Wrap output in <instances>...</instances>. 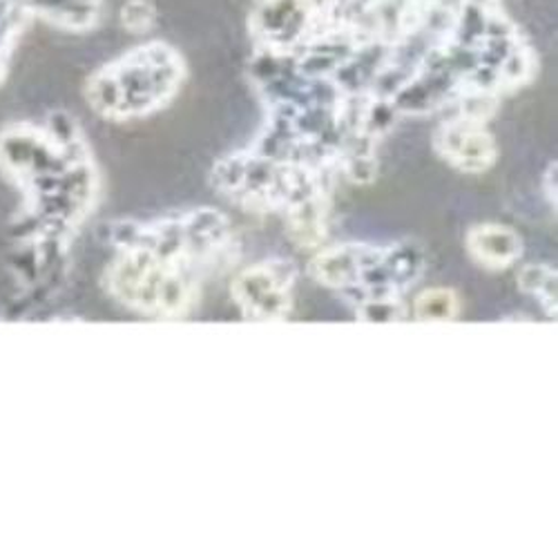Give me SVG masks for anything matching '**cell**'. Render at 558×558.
<instances>
[{
    "label": "cell",
    "instance_id": "obj_7",
    "mask_svg": "<svg viewBox=\"0 0 558 558\" xmlns=\"http://www.w3.org/2000/svg\"><path fill=\"white\" fill-rule=\"evenodd\" d=\"M25 10L32 19L81 34L99 23L104 0H27Z\"/></svg>",
    "mask_w": 558,
    "mask_h": 558
},
{
    "label": "cell",
    "instance_id": "obj_11",
    "mask_svg": "<svg viewBox=\"0 0 558 558\" xmlns=\"http://www.w3.org/2000/svg\"><path fill=\"white\" fill-rule=\"evenodd\" d=\"M119 19L125 32L148 34L157 23V8L153 5V0H125Z\"/></svg>",
    "mask_w": 558,
    "mask_h": 558
},
{
    "label": "cell",
    "instance_id": "obj_3",
    "mask_svg": "<svg viewBox=\"0 0 558 558\" xmlns=\"http://www.w3.org/2000/svg\"><path fill=\"white\" fill-rule=\"evenodd\" d=\"M300 268L293 259L268 257L242 268L230 282V300L244 319L282 322L295 306Z\"/></svg>",
    "mask_w": 558,
    "mask_h": 558
},
{
    "label": "cell",
    "instance_id": "obj_5",
    "mask_svg": "<svg viewBox=\"0 0 558 558\" xmlns=\"http://www.w3.org/2000/svg\"><path fill=\"white\" fill-rule=\"evenodd\" d=\"M436 155L462 174L489 172L500 155L496 136L485 123L447 117L434 132Z\"/></svg>",
    "mask_w": 558,
    "mask_h": 558
},
{
    "label": "cell",
    "instance_id": "obj_9",
    "mask_svg": "<svg viewBox=\"0 0 558 558\" xmlns=\"http://www.w3.org/2000/svg\"><path fill=\"white\" fill-rule=\"evenodd\" d=\"M517 284L519 289L530 295L532 300L538 302V306L543 308V313L547 317L556 319V304H558V295H556V284H558V272L554 266L549 264H523L521 270L517 272Z\"/></svg>",
    "mask_w": 558,
    "mask_h": 558
},
{
    "label": "cell",
    "instance_id": "obj_10",
    "mask_svg": "<svg viewBox=\"0 0 558 558\" xmlns=\"http://www.w3.org/2000/svg\"><path fill=\"white\" fill-rule=\"evenodd\" d=\"M29 21L32 16L25 8L14 3V0H0V83L5 81L10 72L14 50Z\"/></svg>",
    "mask_w": 558,
    "mask_h": 558
},
{
    "label": "cell",
    "instance_id": "obj_4",
    "mask_svg": "<svg viewBox=\"0 0 558 558\" xmlns=\"http://www.w3.org/2000/svg\"><path fill=\"white\" fill-rule=\"evenodd\" d=\"M322 19L317 0H255L248 32L257 52L293 57L315 34Z\"/></svg>",
    "mask_w": 558,
    "mask_h": 558
},
{
    "label": "cell",
    "instance_id": "obj_12",
    "mask_svg": "<svg viewBox=\"0 0 558 558\" xmlns=\"http://www.w3.org/2000/svg\"><path fill=\"white\" fill-rule=\"evenodd\" d=\"M543 183L547 185L545 197L556 206V163H549V168H547V174H545Z\"/></svg>",
    "mask_w": 558,
    "mask_h": 558
},
{
    "label": "cell",
    "instance_id": "obj_6",
    "mask_svg": "<svg viewBox=\"0 0 558 558\" xmlns=\"http://www.w3.org/2000/svg\"><path fill=\"white\" fill-rule=\"evenodd\" d=\"M464 248L481 268L492 272L514 268L525 255V242L517 228L498 221L474 223L464 235Z\"/></svg>",
    "mask_w": 558,
    "mask_h": 558
},
{
    "label": "cell",
    "instance_id": "obj_2",
    "mask_svg": "<svg viewBox=\"0 0 558 558\" xmlns=\"http://www.w3.org/2000/svg\"><path fill=\"white\" fill-rule=\"evenodd\" d=\"M189 76L183 57L163 40H146L101 65L85 81V101L112 123L148 119L166 110Z\"/></svg>",
    "mask_w": 558,
    "mask_h": 558
},
{
    "label": "cell",
    "instance_id": "obj_8",
    "mask_svg": "<svg viewBox=\"0 0 558 558\" xmlns=\"http://www.w3.org/2000/svg\"><path fill=\"white\" fill-rule=\"evenodd\" d=\"M462 313V300L453 289L447 287H432L415 293L409 306V315L415 322H456Z\"/></svg>",
    "mask_w": 558,
    "mask_h": 558
},
{
    "label": "cell",
    "instance_id": "obj_1",
    "mask_svg": "<svg viewBox=\"0 0 558 558\" xmlns=\"http://www.w3.org/2000/svg\"><path fill=\"white\" fill-rule=\"evenodd\" d=\"M101 284L123 308L150 319H181L202 300L204 279L235 253L228 217L215 208L148 223L119 221Z\"/></svg>",
    "mask_w": 558,
    "mask_h": 558
}]
</instances>
